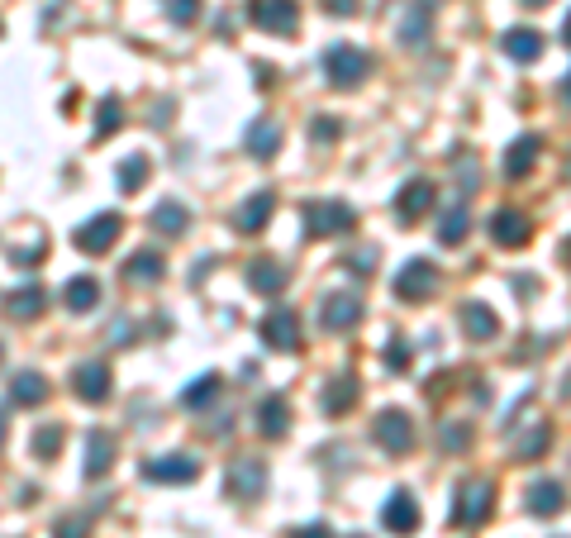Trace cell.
<instances>
[{
    "label": "cell",
    "instance_id": "6da1fadb",
    "mask_svg": "<svg viewBox=\"0 0 571 538\" xmlns=\"http://www.w3.org/2000/svg\"><path fill=\"white\" fill-rule=\"evenodd\" d=\"M357 229V210L348 200H315L305 205V234L310 239H338V234H353Z\"/></svg>",
    "mask_w": 571,
    "mask_h": 538
},
{
    "label": "cell",
    "instance_id": "7a4b0ae2",
    "mask_svg": "<svg viewBox=\"0 0 571 538\" xmlns=\"http://www.w3.org/2000/svg\"><path fill=\"white\" fill-rule=\"evenodd\" d=\"M495 510V486L486 477L476 481H462L457 486V505H453V524L457 529H481Z\"/></svg>",
    "mask_w": 571,
    "mask_h": 538
},
{
    "label": "cell",
    "instance_id": "3957f363",
    "mask_svg": "<svg viewBox=\"0 0 571 538\" xmlns=\"http://www.w3.org/2000/svg\"><path fill=\"white\" fill-rule=\"evenodd\" d=\"M367 72H372V58H367L362 48H353V43H334V48H324V77L334 81L338 91L357 86Z\"/></svg>",
    "mask_w": 571,
    "mask_h": 538
},
{
    "label": "cell",
    "instance_id": "277c9868",
    "mask_svg": "<svg viewBox=\"0 0 571 538\" xmlns=\"http://www.w3.org/2000/svg\"><path fill=\"white\" fill-rule=\"evenodd\" d=\"M119 234H124V220H119L115 210H100L96 220H86V224L77 229V234H72V243H77L81 253L100 258V253H110V248H115Z\"/></svg>",
    "mask_w": 571,
    "mask_h": 538
},
{
    "label": "cell",
    "instance_id": "5b68a950",
    "mask_svg": "<svg viewBox=\"0 0 571 538\" xmlns=\"http://www.w3.org/2000/svg\"><path fill=\"white\" fill-rule=\"evenodd\" d=\"M248 20L267 34H296L300 29V5L296 0H248Z\"/></svg>",
    "mask_w": 571,
    "mask_h": 538
},
{
    "label": "cell",
    "instance_id": "8992f818",
    "mask_svg": "<svg viewBox=\"0 0 571 538\" xmlns=\"http://www.w3.org/2000/svg\"><path fill=\"white\" fill-rule=\"evenodd\" d=\"M438 291V267L429 258H410L395 272V296L400 300H429Z\"/></svg>",
    "mask_w": 571,
    "mask_h": 538
},
{
    "label": "cell",
    "instance_id": "52a82bcc",
    "mask_svg": "<svg viewBox=\"0 0 571 538\" xmlns=\"http://www.w3.org/2000/svg\"><path fill=\"white\" fill-rule=\"evenodd\" d=\"M372 439L386 448V453H410L414 448V419L405 410H381L372 424Z\"/></svg>",
    "mask_w": 571,
    "mask_h": 538
},
{
    "label": "cell",
    "instance_id": "ba28073f",
    "mask_svg": "<svg viewBox=\"0 0 571 538\" xmlns=\"http://www.w3.org/2000/svg\"><path fill=\"white\" fill-rule=\"evenodd\" d=\"M357 319H362V300L353 291H329V296L319 300V324L329 329V334H348Z\"/></svg>",
    "mask_w": 571,
    "mask_h": 538
},
{
    "label": "cell",
    "instance_id": "9c48e42d",
    "mask_svg": "<svg viewBox=\"0 0 571 538\" xmlns=\"http://www.w3.org/2000/svg\"><path fill=\"white\" fill-rule=\"evenodd\" d=\"M262 343H267V348H276V353H296V348H300V319H296V310H286V305L267 310V319H262Z\"/></svg>",
    "mask_w": 571,
    "mask_h": 538
},
{
    "label": "cell",
    "instance_id": "30bf717a",
    "mask_svg": "<svg viewBox=\"0 0 571 538\" xmlns=\"http://www.w3.org/2000/svg\"><path fill=\"white\" fill-rule=\"evenodd\" d=\"M143 477L158 481V486H191L200 477V462L191 453H167V458H153L143 467Z\"/></svg>",
    "mask_w": 571,
    "mask_h": 538
},
{
    "label": "cell",
    "instance_id": "8fae6325",
    "mask_svg": "<svg viewBox=\"0 0 571 538\" xmlns=\"http://www.w3.org/2000/svg\"><path fill=\"white\" fill-rule=\"evenodd\" d=\"M434 200H438L434 181H429V177H414L410 186L395 196V220H400V224H419L429 210H434Z\"/></svg>",
    "mask_w": 571,
    "mask_h": 538
},
{
    "label": "cell",
    "instance_id": "7c38bea8",
    "mask_svg": "<svg viewBox=\"0 0 571 538\" xmlns=\"http://www.w3.org/2000/svg\"><path fill=\"white\" fill-rule=\"evenodd\" d=\"M429 29H434V0H410V10L395 24V39L419 53V48L429 43Z\"/></svg>",
    "mask_w": 571,
    "mask_h": 538
},
{
    "label": "cell",
    "instance_id": "4fadbf2b",
    "mask_svg": "<svg viewBox=\"0 0 571 538\" xmlns=\"http://www.w3.org/2000/svg\"><path fill=\"white\" fill-rule=\"evenodd\" d=\"M72 391H77L81 405H105L110 400V367L105 362H81L77 372H72Z\"/></svg>",
    "mask_w": 571,
    "mask_h": 538
},
{
    "label": "cell",
    "instance_id": "5bb4252c",
    "mask_svg": "<svg viewBox=\"0 0 571 538\" xmlns=\"http://www.w3.org/2000/svg\"><path fill=\"white\" fill-rule=\"evenodd\" d=\"M491 239L500 243V248H524V243L533 239V220L524 215V210H495L491 215Z\"/></svg>",
    "mask_w": 571,
    "mask_h": 538
},
{
    "label": "cell",
    "instance_id": "9a60e30c",
    "mask_svg": "<svg viewBox=\"0 0 571 538\" xmlns=\"http://www.w3.org/2000/svg\"><path fill=\"white\" fill-rule=\"evenodd\" d=\"M262 491H267V462L238 458L234 467H229V496L234 500H257Z\"/></svg>",
    "mask_w": 571,
    "mask_h": 538
},
{
    "label": "cell",
    "instance_id": "2e32d148",
    "mask_svg": "<svg viewBox=\"0 0 571 538\" xmlns=\"http://www.w3.org/2000/svg\"><path fill=\"white\" fill-rule=\"evenodd\" d=\"M419 500L410 496V491H391L386 496V505H381V524L391 529V534H414L419 529Z\"/></svg>",
    "mask_w": 571,
    "mask_h": 538
},
{
    "label": "cell",
    "instance_id": "e0dca14e",
    "mask_svg": "<svg viewBox=\"0 0 571 538\" xmlns=\"http://www.w3.org/2000/svg\"><path fill=\"white\" fill-rule=\"evenodd\" d=\"M243 143H248V158H257V162L276 158V148H281V124H276L272 115H257V120L248 124V134H243Z\"/></svg>",
    "mask_w": 571,
    "mask_h": 538
},
{
    "label": "cell",
    "instance_id": "ac0fdd59",
    "mask_svg": "<svg viewBox=\"0 0 571 538\" xmlns=\"http://www.w3.org/2000/svg\"><path fill=\"white\" fill-rule=\"evenodd\" d=\"M272 210H276V196L272 191H257V196H248L243 205H238V234H262L267 229V220H272Z\"/></svg>",
    "mask_w": 571,
    "mask_h": 538
},
{
    "label": "cell",
    "instance_id": "d6986e66",
    "mask_svg": "<svg viewBox=\"0 0 571 538\" xmlns=\"http://www.w3.org/2000/svg\"><path fill=\"white\" fill-rule=\"evenodd\" d=\"M538 158H543V139L538 134H524V139L510 143V153H505V177H529L533 167H538Z\"/></svg>",
    "mask_w": 571,
    "mask_h": 538
},
{
    "label": "cell",
    "instance_id": "ffe728a7",
    "mask_svg": "<svg viewBox=\"0 0 571 538\" xmlns=\"http://www.w3.org/2000/svg\"><path fill=\"white\" fill-rule=\"evenodd\" d=\"M43 305H48V291H43L39 281H24L20 291H10V296H5V315H10V319H39Z\"/></svg>",
    "mask_w": 571,
    "mask_h": 538
},
{
    "label": "cell",
    "instance_id": "44dd1931",
    "mask_svg": "<svg viewBox=\"0 0 571 538\" xmlns=\"http://www.w3.org/2000/svg\"><path fill=\"white\" fill-rule=\"evenodd\" d=\"M462 329H467V339L491 343L495 334H500V319H495L491 305H481V300H467V305H462Z\"/></svg>",
    "mask_w": 571,
    "mask_h": 538
},
{
    "label": "cell",
    "instance_id": "7402d4cb",
    "mask_svg": "<svg viewBox=\"0 0 571 538\" xmlns=\"http://www.w3.org/2000/svg\"><path fill=\"white\" fill-rule=\"evenodd\" d=\"M286 281H291V272H286L281 262H272V258H257L253 267H248V291H257V296H276V291H286Z\"/></svg>",
    "mask_w": 571,
    "mask_h": 538
},
{
    "label": "cell",
    "instance_id": "603a6c76",
    "mask_svg": "<svg viewBox=\"0 0 571 538\" xmlns=\"http://www.w3.org/2000/svg\"><path fill=\"white\" fill-rule=\"evenodd\" d=\"M467 229H472V215H467V200L457 196L443 215H438V243L443 248H457V243L467 239Z\"/></svg>",
    "mask_w": 571,
    "mask_h": 538
},
{
    "label": "cell",
    "instance_id": "cb8c5ba5",
    "mask_svg": "<svg viewBox=\"0 0 571 538\" xmlns=\"http://www.w3.org/2000/svg\"><path fill=\"white\" fill-rule=\"evenodd\" d=\"M257 429H262L267 439H286V429H291V405H286V396H267L257 405Z\"/></svg>",
    "mask_w": 571,
    "mask_h": 538
},
{
    "label": "cell",
    "instance_id": "d4e9b609",
    "mask_svg": "<svg viewBox=\"0 0 571 538\" xmlns=\"http://www.w3.org/2000/svg\"><path fill=\"white\" fill-rule=\"evenodd\" d=\"M562 505H567V491H562V481L543 477V481H533V486H529V515L548 519V515H557Z\"/></svg>",
    "mask_w": 571,
    "mask_h": 538
},
{
    "label": "cell",
    "instance_id": "484cf974",
    "mask_svg": "<svg viewBox=\"0 0 571 538\" xmlns=\"http://www.w3.org/2000/svg\"><path fill=\"white\" fill-rule=\"evenodd\" d=\"M110 462H115V439H110L105 429H91V434H86V477L91 481L105 477Z\"/></svg>",
    "mask_w": 571,
    "mask_h": 538
},
{
    "label": "cell",
    "instance_id": "4316f807",
    "mask_svg": "<svg viewBox=\"0 0 571 538\" xmlns=\"http://www.w3.org/2000/svg\"><path fill=\"white\" fill-rule=\"evenodd\" d=\"M10 400L24 405V410H29V405H43V400H48V377L34 372V367H29V372H15V377H10Z\"/></svg>",
    "mask_w": 571,
    "mask_h": 538
},
{
    "label": "cell",
    "instance_id": "83f0119b",
    "mask_svg": "<svg viewBox=\"0 0 571 538\" xmlns=\"http://www.w3.org/2000/svg\"><path fill=\"white\" fill-rule=\"evenodd\" d=\"M62 305H67L72 315L96 310V305H100V281L96 277H72L67 286H62Z\"/></svg>",
    "mask_w": 571,
    "mask_h": 538
},
{
    "label": "cell",
    "instance_id": "f1b7e54d",
    "mask_svg": "<svg viewBox=\"0 0 571 538\" xmlns=\"http://www.w3.org/2000/svg\"><path fill=\"white\" fill-rule=\"evenodd\" d=\"M162 272H167V262L153 248H143V253H134V258L124 262V281H138V286H158Z\"/></svg>",
    "mask_w": 571,
    "mask_h": 538
},
{
    "label": "cell",
    "instance_id": "f546056e",
    "mask_svg": "<svg viewBox=\"0 0 571 538\" xmlns=\"http://www.w3.org/2000/svg\"><path fill=\"white\" fill-rule=\"evenodd\" d=\"M153 229H158L162 239H181L191 229V210L181 200H162L158 210H153Z\"/></svg>",
    "mask_w": 571,
    "mask_h": 538
},
{
    "label": "cell",
    "instance_id": "4dcf8cb0",
    "mask_svg": "<svg viewBox=\"0 0 571 538\" xmlns=\"http://www.w3.org/2000/svg\"><path fill=\"white\" fill-rule=\"evenodd\" d=\"M353 405H357V381L353 377L329 381V386H324V396H319V410H324V415H348Z\"/></svg>",
    "mask_w": 571,
    "mask_h": 538
},
{
    "label": "cell",
    "instance_id": "1f68e13d",
    "mask_svg": "<svg viewBox=\"0 0 571 538\" xmlns=\"http://www.w3.org/2000/svg\"><path fill=\"white\" fill-rule=\"evenodd\" d=\"M505 53H510L514 62H538L543 58V34H538V29H510V34H505Z\"/></svg>",
    "mask_w": 571,
    "mask_h": 538
},
{
    "label": "cell",
    "instance_id": "d6a6232c",
    "mask_svg": "<svg viewBox=\"0 0 571 538\" xmlns=\"http://www.w3.org/2000/svg\"><path fill=\"white\" fill-rule=\"evenodd\" d=\"M219 386H224L219 372H205V377H196L186 391H181V405H186V410H205V405H215L219 400Z\"/></svg>",
    "mask_w": 571,
    "mask_h": 538
},
{
    "label": "cell",
    "instance_id": "836d02e7",
    "mask_svg": "<svg viewBox=\"0 0 571 538\" xmlns=\"http://www.w3.org/2000/svg\"><path fill=\"white\" fill-rule=\"evenodd\" d=\"M548 443H552V424H529V434L514 443V458H519V462H538L543 453H548Z\"/></svg>",
    "mask_w": 571,
    "mask_h": 538
},
{
    "label": "cell",
    "instance_id": "e575fe53",
    "mask_svg": "<svg viewBox=\"0 0 571 538\" xmlns=\"http://www.w3.org/2000/svg\"><path fill=\"white\" fill-rule=\"evenodd\" d=\"M119 124H124V100L105 96V100H100V115H96V139H110V134H119Z\"/></svg>",
    "mask_w": 571,
    "mask_h": 538
},
{
    "label": "cell",
    "instance_id": "d590c367",
    "mask_svg": "<svg viewBox=\"0 0 571 538\" xmlns=\"http://www.w3.org/2000/svg\"><path fill=\"white\" fill-rule=\"evenodd\" d=\"M62 439H67V434H62V424H39V429H34V458H58L62 453Z\"/></svg>",
    "mask_w": 571,
    "mask_h": 538
},
{
    "label": "cell",
    "instance_id": "8d00e7d4",
    "mask_svg": "<svg viewBox=\"0 0 571 538\" xmlns=\"http://www.w3.org/2000/svg\"><path fill=\"white\" fill-rule=\"evenodd\" d=\"M148 172H153V167H148V158H143V153L124 158V162H119V191H138V186L148 181Z\"/></svg>",
    "mask_w": 571,
    "mask_h": 538
},
{
    "label": "cell",
    "instance_id": "74e56055",
    "mask_svg": "<svg viewBox=\"0 0 571 538\" xmlns=\"http://www.w3.org/2000/svg\"><path fill=\"white\" fill-rule=\"evenodd\" d=\"M438 443H443L448 453H462V448L472 443V424H467V419H448L443 434H438Z\"/></svg>",
    "mask_w": 571,
    "mask_h": 538
},
{
    "label": "cell",
    "instance_id": "f35d334b",
    "mask_svg": "<svg viewBox=\"0 0 571 538\" xmlns=\"http://www.w3.org/2000/svg\"><path fill=\"white\" fill-rule=\"evenodd\" d=\"M453 167H457V186H462V200H467V196L476 191V186H481V167H476V162L467 158V153H457Z\"/></svg>",
    "mask_w": 571,
    "mask_h": 538
},
{
    "label": "cell",
    "instance_id": "ab89813d",
    "mask_svg": "<svg viewBox=\"0 0 571 538\" xmlns=\"http://www.w3.org/2000/svg\"><path fill=\"white\" fill-rule=\"evenodd\" d=\"M86 534H91V519L86 515H67L53 524V538H86Z\"/></svg>",
    "mask_w": 571,
    "mask_h": 538
},
{
    "label": "cell",
    "instance_id": "60d3db41",
    "mask_svg": "<svg viewBox=\"0 0 571 538\" xmlns=\"http://www.w3.org/2000/svg\"><path fill=\"white\" fill-rule=\"evenodd\" d=\"M410 362H414V353H410V343H405V339L386 343V367H391V372H405Z\"/></svg>",
    "mask_w": 571,
    "mask_h": 538
},
{
    "label": "cell",
    "instance_id": "b9f144b4",
    "mask_svg": "<svg viewBox=\"0 0 571 538\" xmlns=\"http://www.w3.org/2000/svg\"><path fill=\"white\" fill-rule=\"evenodd\" d=\"M310 134H315V143H338V134H343V124H338L334 115H319Z\"/></svg>",
    "mask_w": 571,
    "mask_h": 538
},
{
    "label": "cell",
    "instance_id": "7bdbcfd3",
    "mask_svg": "<svg viewBox=\"0 0 571 538\" xmlns=\"http://www.w3.org/2000/svg\"><path fill=\"white\" fill-rule=\"evenodd\" d=\"M167 15H172L177 24H191L200 15V0H172V5H167Z\"/></svg>",
    "mask_w": 571,
    "mask_h": 538
},
{
    "label": "cell",
    "instance_id": "ee69618b",
    "mask_svg": "<svg viewBox=\"0 0 571 538\" xmlns=\"http://www.w3.org/2000/svg\"><path fill=\"white\" fill-rule=\"evenodd\" d=\"M348 267H353V277H372L376 248H367V253H353V258H348Z\"/></svg>",
    "mask_w": 571,
    "mask_h": 538
},
{
    "label": "cell",
    "instance_id": "f6af8a7d",
    "mask_svg": "<svg viewBox=\"0 0 571 538\" xmlns=\"http://www.w3.org/2000/svg\"><path fill=\"white\" fill-rule=\"evenodd\" d=\"M357 5H362V0H324V10H329V15H338V20L357 15Z\"/></svg>",
    "mask_w": 571,
    "mask_h": 538
},
{
    "label": "cell",
    "instance_id": "bcb514c9",
    "mask_svg": "<svg viewBox=\"0 0 571 538\" xmlns=\"http://www.w3.org/2000/svg\"><path fill=\"white\" fill-rule=\"evenodd\" d=\"M291 538H334V529H329V524H305V529H296Z\"/></svg>",
    "mask_w": 571,
    "mask_h": 538
},
{
    "label": "cell",
    "instance_id": "7dc6e473",
    "mask_svg": "<svg viewBox=\"0 0 571 538\" xmlns=\"http://www.w3.org/2000/svg\"><path fill=\"white\" fill-rule=\"evenodd\" d=\"M519 5H529V10H543V5H552V0H519Z\"/></svg>",
    "mask_w": 571,
    "mask_h": 538
},
{
    "label": "cell",
    "instance_id": "c3c4849f",
    "mask_svg": "<svg viewBox=\"0 0 571 538\" xmlns=\"http://www.w3.org/2000/svg\"><path fill=\"white\" fill-rule=\"evenodd\" d=\"M562 100L571 105V72H567V81H562Z\"/></svg>",
    "mask_w": 571,
    "mask_h": 538
},
{
    "label": "cell",
    "instance_id": "681fc988",
    "mask_svg": "<svg viewBox=\"0 0 571 538\" xmlns=\"http://www.w3.org/2000/svg\"><path fill=\"white\" fill-rule=\"evenodd\" d=\"M562 43L571 48V15H567V24H562Z\"/></svg>",
    "mask_w": 571,
    "mask_h": 538
},
{
    "label": "cell",
    "instance_id": "f907efd6",
    "mask_svg": "<svg viewBox=\"0 0 571 538\" xmlns=\"http://www.w3.org/2000/svg\"><path fill=\"white\" fill-rule=\"evenodd\" d=\"M0 443H5V415H0Z\"/></svg>",
    "mask_w": 571,
    "mask_h": 538
},
{
    "label": "cell",
    "instance_id": "816d5d0a",
    "mask_svg": "<svg viewBox=\"0 0 571 538\" xmlns=\"http://www.w3.org/2000/svg\"><path fill=\"white\" fill-rule=\"evenodd\" d=\"M562 396H571V377H567V386H562Z\"/></svg>",
    "mask_w": 571,
    "mask_h": 538
},
{
    "label": "cell",
    "instance_id": "f5cc1de1",
    "mask_svg": "<svg viewBox=\"0 0 571 538\" xmlns=\"http://www.w3.org/2000/svg\"><path fill=\"white\" fill-rule=\"evenodd\" d=\"M353 538H367V534H353Z\"/></svg>",
    "mask_w": 571,
    "mask_h": 538
}]
</instances>
